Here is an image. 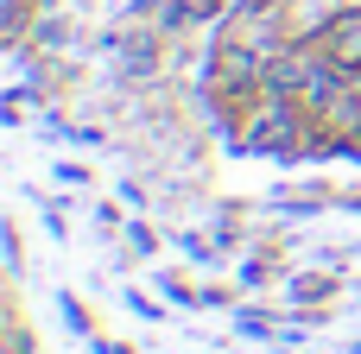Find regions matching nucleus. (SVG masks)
<instances>
[{
	"instance_id": "f257e3e1",
	"label": "nucleus",
	"mask_w": 361,
	"mask_h": 354,
	"mask_svg": "<svg viewBox=\"0 0 361 354\" xmlns=\"http://www.w3.org/2000/svg\"><path fill=\"white\" fill-rule=\"evenodd\" d=\"M298 133V108H292V95H260V108L247 114V146H286Z\"/></svg>"
},
{
	"instance_id": "f03ea898",
	"label": "nucleus",
	"mask_w": 361,
	"mask_h": 354,
	"mask_svg": "<svg viewBox=\"0 0 361 354\" xmlns=\"http://www.w3.org/2000/svg\"><path fill=\"white\" fill-rule=\"evenodd\" d=\"M324 51H330L343 70H361V13L330 19V32H324Z\"/></svg>"
}]
</instances>
